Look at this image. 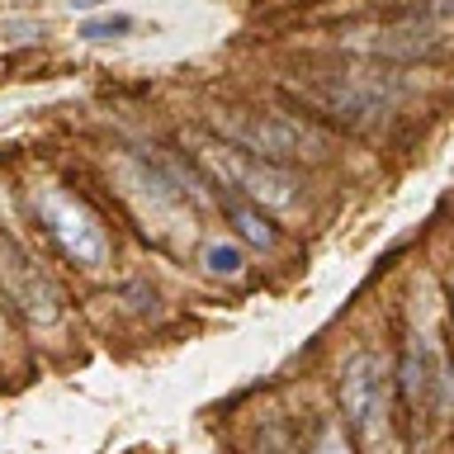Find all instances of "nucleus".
<instances>
[{"label": "nucleus", "mask_w": 454, "mask_h": 454, "mask_svg": "<svg viewBox=\"0 0 454 454\" xmlns=\"http://www.w3.org/2000/svg\"><path fill=\"white\" fill-rule=\"evenodd\" d=\"M213 128L227 137V147L251 156L265 166H298V161H326L332 142L317 133L308 119H289V114H247V109H227L213 114Z\"/></svg>", "instance_id": "nucleus-1"}, {"label": "nucleus", "mask_w": 454, "mask_h": 454, "mask_svg": "<svg viewBox=\"0 0 454 454\" xmlns=\"http://www.w3.org/2000/svg\"><path fill=\"white\" fill-rule=\"evenodd\" d=\"M223 208H227V223L241 232V241H247V247L270 251V247L279 241L275 223L265 218V208H255V204H247V199H237V194H223Z\"/></svg>", "instance_id": "nucleus-8"}, {"label": "nucleus", "mask_w": 454, "mask_h": 454, "mask_svg": "<svg viewBox=\"0 0 454 454\" xmlns=\"http://www.w3.org/2000/svg\"><path fill=\"white\" fill-rule=\"evenodd\" d=\"M128 28H133V20H128V14H105V20L81 24V38H90V43H114V38H123Z\"/></svg>", "instance_id": "nucleus-10"}, {"label": "nucleus", "mask_w": 454, "mask_h": 454, "mask_svg": "<svg viewBox=\"0 0 454 454\" xmlns=\"http://www.w3.org/2000/svg\"><path fill=\"white\" fill-rule=\"evenodd\" d=\"M411 20H426V24H450V20H454V0H426L421 10H411Z\"/></svg>", "instance_id": "nucleus-12"}, {"label": "nucleus", "mask_w": 454, "mask_h": 454, "mask_svg": "<svg viewBox=\"0 0 454 454\" xmlns=\"http://www.w3.org/2000/svg\"><path fill=\"white\" fill-rule=\"evenodd\" d=\"M445 374H450V364H445L440 340L411 336L403 346V360H397V388H403V403L411 411L435 407V393H440V383H445Z\"/></svg>", "instance_id": "nucleus-7"}, {"label": "nucleus", "mask_w": 454, "mask_h": 454, "mask_svg": "<svg viewBox=\"0 0 454 454\" xmlns=\"http://www.w3.org/2000/svg\"><path fill=\"white\" fill-rule=\"evenodd\" d=\"M204 265L213 270V275L237 279L247 261H241V247H232V241H208V247H204Z\"/></svg>", "instance_id": "nucleus-9"}, {"label": "nucleus", "mask_w": 454, "mask_h": 454, "mask_svg": "<svg viewBox=\"0 0 454 454\" xmlns=\"http://www.w3.org/2000/svg\"><path fill=\"white\" fill-rule=\"evenodd\" d=\"M383 5H388V10H417V0H383ZM421 5H426V0H421Z\"/></svg>", "instance_id": "nucleus-13"}, {"label": "nucleus", "mask_w": 454, "mask_h": 454, "mask_svg": "<svg viewBox=\"0 0 454 454\" xmlns=\"http://www.w3.org/2000/svg\"><path fill=\"white\" fill-rule=\"evenodd\" d=\"M204 166L218 176L227 194L247 199L255 208H294L298 204V180L284 166L251 161V156H241L232 147H204Z\"/></svg>", "instance_id": "nucleus-3"}, {"label": "nucleus", "mask_w": 454, "mask_h": 454, "mask_svg": "<svg viewBox=\"0 0 454 454\" xmlns=\"http://www.w3.org/2000/svg\"><path fill=\"white\" fill-rule=\"evenodd\" d=\"M34 208H38V218L52 227V237L62 241V251L76 255V265L99 270L109 261V237H105V227H99V218L85 204H76V199L62 194V190H38Z\"/></svg>", "instance_id": "nucleus-5"}, {"label": "nucleus", "mask_w": 454, "mask_h": 454, "mask_svg": "<svg viewBox=\"0 0 454 454\" xmlns=\"http://www.w3.org/2000/svg\"><path fill=\"white\" fill-rule=\"evenodd\" d=\"M312 454H350V440H346V431H340L336 421H326L322 431H317V440H312Z\"/></svg>", "instance_id": "nucleus-11"}, {"label": "nucleus", "mask_w": 454, "mask_h": 454, "mask_svg": "<svg viewBox=\"0 0 454 454\" xmlns=\"http://www.w3.org/2000/svg\"><path fill=\"white\" fill-rule=\"evenodd\" d=\"M350 48H360L383 62H426V57L445 52V28L426 20H403L393 28H374V34H355Z\"/></svg>", "instance_id": "nucleus-6"}, {"label": "nucleus", "mask_w": 454, "mask_h": 454, "mask_svg": "<svg viewBox=\"0 0 454 454\" xmlns=\"http://www.w3.org/2000/svg\"><path fill=\"white\" fill-rule=\"evenodd\" d=\"M298 99L303 105H312L317 114H332L336 123L355 128V133H369V128L388 123V114L397 109V99H403V90L379 76V71H346V76H312L303 85H294Z\"/></svg>", "instance_id": "nucleus-2"}, {"label": "nucleus", "mask_w": 454, "mask_h": 454, "mask_svg": "<svg viewBox=\"0 0 454 454\" xmlns=\"http://www.w3.org/2000/svg\"><path fill=\"white\" fill-rule=\"evenodd\" d=\"M340 407H346L355 431L369 445H379L383 431H388V364L374 350L350 355L346 369H340Z\"/></svg>", "instance_id": "nucleus-4"}]
</instances>
